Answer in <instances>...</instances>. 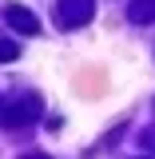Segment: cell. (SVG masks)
I'll return each instance as SVG.
<instances>
[{"label": "cell", "mask_w": 155, "mask_h": 159, "mask_svg": "<svg viewBox=\"0 0 155 159\" xmlns=\"http://www.w3.org/2000/svg\"><path fill=\"white\" fill-rule=\"evenodd\" d=\"M36 116H40V99L36 96H16L12 103L0 107V123L4 127H24V123H32Z\"/></svg>", "instance_id": "cell-1"}, {"label": "cell", "mask_w": 155, "mask_h": 159, "mask_svg": "<svg viewBox=\"0 0 155 159\" xmlns=\"http://www.w3.org/2000/svg\"><path fill=\"white\" fill-rule=\"evenodd\" d=\"M92 16H96V4L92 0H60L56 4L60 28H80V24H88Z\"/></svg>", "instance_id": "cell-2"}, {"label": "cell", "mask_w": 155, "mask_h": 159, "mask_svg": "<svg viewBox=\"0 0 155 159\" xmlns=\"http://www.w3.org/2000/svg\"><path fill=\"white\" fill-rule=\"evenodd\" d=\"M4 16H8V24H12L16 32H28V36H36V32H40V20L32 16L28 8H20V4H8V12H4Z\"/></svg>", "instance_id": "cell-3"}, {"label": "cell", "mask_w": 155, "mask_h": 159, "mask_svg": "<svg viewBox=\"0 0 155 159\" xmlns=\"http://www.w3.org/2000/svg\"><path fill=\"white\" fill-rule=\"evenodd\" d=\"M127 16L135 20V24H151V20H155V0H131Z\"/></svg>", "instance_id": "cell-4"}, {"label": "cell", "mask_w": 155, "mask_h": 159, "mask_svg": "<svg viewBox=\"0 0 155 159\" xmlns=\"http://www.w3.org/2000/svg\"><path fill=\"white\" fill-rule=\"evenodd\" d=\"M20 56V48L12 44V40H0V64H12V60Z\"/></svg>", "instance_id": "cell-5"}, {"label": "cell", "mask_w": 155, "mask_h": 159, "mask_svg": "<svg viewBox=\"0 0 155 159\" xmlns=\"http://www.w3.org/2000/svg\"><path fill=\"white\" fill-rule=\"evenodd\" d=\"M24 159H48V155H24Z\"/></svg>", "instance_id": "cell-6"}]
</instances>
